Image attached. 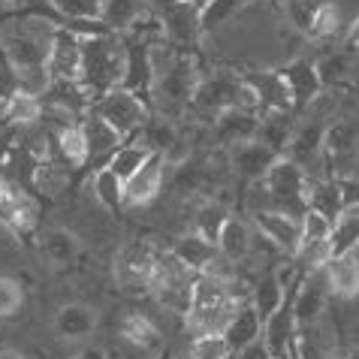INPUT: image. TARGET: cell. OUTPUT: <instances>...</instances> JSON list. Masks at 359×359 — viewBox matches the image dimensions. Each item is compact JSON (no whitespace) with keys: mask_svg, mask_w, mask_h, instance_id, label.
Instances as JSON below:
<instances>
[{"mask_svg":"<svg viewBox=\"0 0 359 359\" xmlns=\"http://www.w3.org/2000/svg\"><path fill=\"white\" fill-rule=\"evenodd\" d=\"M329 233H332V221L308 208L302 215V242H329Z\"/></svg>","mask_w":359,"mask_h":359,"instance_id":"cell-46","label":"cell"},{"mask_svg":"<svg viewBox=\"0 0 359 359\" xmlns=\"http://www.w3.org/2000/svg\"><path fill=\"white\" fill-rule=\"evenodd\" d=\"M55 145H57V154L64 157L69 166H85L91 161L88 154V142H85V130H82V121H73V124H64L55 130Z\"/></svg>","mask_w":359,"mask_h":359,"instance_id":"cell-33","label":"cell"},{"mask_svg":"<svg viewBox=\"0 0 359 359\" xmlns=\"http://www.w3.org/2000/svg\"><path fill=\"white\" fill-rule=\"evenodd\" d=\"M178 136H182V133H178L175 121H172V118H166V115H161V112L148 118L145 127H142V130H139V139H142V142H145L148 148H151V151L163 154V157H166V154L175 148Z\"/></svg>","mask_w":359,"mask_h":359,"instance_id":"cell-32","label":"cell"},{"mask_svg":"<svg viewBox=\"0 0 359 359\" xmlns=\"http://www.w3.org/2000/svg\"><path fill=\"white\" fill-rule=\"evenodd\" d=\"M169 254H172L184 269H191L194 275L208 272V269L215 266L217 257H221L217 245H215V242H208V238H203L199 233H184V236H178V238H175V245H172V251H169Z\"/></svg>","mask_w":359,"mask_h":359,"instance_id":"cell-19","label":"cell"},{"mask_svg":"<svg viewBox=\"0 0 359 359\" xmlns=\"http://www.w3.org/2000/svg\"><path fill=\"white\" fill-rule=\"evenodd\" d=\"M157 254L148 248H124L115 260V278L124 290L145 293L151 290V275H154Z\"/></svg>","mask_w":359,"mask_h":359,"instance_id":"cell-12","label":"cell"},{"mask_svg":"<svg viewBox=\"0 0 359 359\" xmlns=\"http://www.w3.org/2000/svg\"><path fill=\"white\" fill-rule=\"evenodd\" d=\"M43 254L55 269H69L82 257V242L76 233H69L64 226H55L43 236Z\"/></svg>","mask_w":359,"mask_h":359,"instance_id":"cell-26","label":"cell"},{"mask_svg":"<svg viewBox=\"0 0 359 359\" xmlns=\"http://www.w3.org/2000/svg\"><path fill=\"white\" fill-rule=\"evenodd\" d=\"M326 281H329V293L338 299H356L359 296V260L353 254L344 257H332L326 266Z\"/></svg>","mask_w":359,"mask_h":359,"instance_id":"cell-25","label":"cell"},{"mask_svg":"<svg viewBox=\"0 0 359 359\" xmlns=\"http://www.w3.org/2000/svg\"><path fill=\"white\" fill-rule=\"evenodd\" d=\"M166 166H169L166 157L151 151V157L145 161V166L139 169L133 178H127L124 182V205H148V203H154L157 194H161V187H163Z\"/></svg>","mask_w":359,"mask_h":359,"instance_id":"cell-14","label":"cell"},{"mask_svg":"<svg viewBox=\"0 0 359 359\" xmlns=\"http://www.w3.org/2000/svg\"><path fill=\"white\" fill-rule=\"evenodd\" d=\"M278 73H281V79L287 82V91H290L293 115H302L323 91V79H320V73H317V61L296 57V61L278 67Z\"/></svg>","mask_w":359,"mask_h":359,"instance_id":"cell-8","label":"cell"},{"mask_svg":"<svg viewBox=\"0 0 359 359\" xmlns=\"http://www.w3.org/2000/svg\"><path fill=\"white\" fill-rule=\"evenodd\" d=\"M326 299H329V281L323 269H311L302 275L296 293H293V317L296 326H317L320 314L326 311Z\"/></svg>","mask_w":359,"mask_h":359,"instance_id":"cell-10","label":"cell"},{"mask_svg":"<svg viewBox=\"0 0 359 359\" xmlns=\"http://www.w3.org/2000/svg\"><path fill=\"white\" fill-rule=\"evenodd\" d=\"M254 224L260 229V236H266L278 251H284L290 257L299 251V242H302V217L287 215L281 208H257Z\"/></svg>","mask_w":359,"mask_h":359,"instance_id":"cell-11","label":"cell"},{"mask_svg":"<svg viewBox=\"0 0 359 359\" xmlns=\"http://www.w3.org/2000/svg\"><path fill=\"white\" fill-rule=\"evenodd\" d=\"M175 194L182 196H212L215 187H217V172L212 169V163L205 161V157H187V161L178 163L175 169Z\"/></svg>","mask_w":359,"mask_h":359,"instance_id":"cell-18","label":"cell"},{"mask_svg":"<svg viewBox=\"0 0 359 359\" xmlns=\"http://www.w3.org/2000/svg\"><path fill=\"white\" fill-rule=\"evenodd\" d=\"M229 359H233V356H229Z\"/></svg>","mask_w":359,"mask_h":359,"instance_id":"cell-60","label":"cell"},{"mask_svg":"<svg viewBox=\"0 0 359 359\" xmlns=\"http://www.w3.org/2000/svg\"><path fill=\"white\" fill-rule=\"evenodd\" d=\"M182 4H187V6H194V9H203L208 0H182Z\"/></svg>","mask_w":359,"mask_h":359,"instance_id":"cell-54","label":"cell"},{"mask_svg":"<svg viewBox=\"0 0 359 359\" xmlns=\"http://www.w3.org/2000/svg\"><path fill=\"white\" fill-rule=\"evenodd\" d=\"M39 118H43V100H39V97L22 94V91H18L15 97H9L6 124H13V127H34Z\"/></svg>","mask_w":359,"mask_h":359,"instance_id":"cell-42","label":"cell"},{"mask_svg":"<svg viewBox=\"0 0 359 359\" xmlns=\"http://www.w3.org/2000/svg\"><path fill=\"white\" fill-rule=\"evenodd\" d=\"M124 46H127V69L121 88L142 97L148 106H154V82H157L154 46H139V43H124Z\"/></svg>","mask_w":359,"mask_h":359,"instance_id":"cell-9","label":"cell"},{"mask_svg":"<svg viewBox=\"0 0 359 359\" xmlns=\"http://www.w3.org/2000/svg\"><path fill=\"white\" fill-rule=\"evenodd\" d=\"M34 187L39 194H46V196H57V194H64V187L69 184V175H67V169H61V166H55V163H48V161H43V163H36V169H34Z\"/></svg>","mask_w":359,"mask_h":359,"instance_id":"cell-43","label":"cell"},{"mask_svg":"<svg viewBox=\"0 0 359 359\" xmlns=\"http://www.w3.org/2000/svg\"><path fill=\"white\" fill-rule=\"evenodd\" d=\"M73 359H106V353L103 351H94V347H91V351H82V353L73 356Z\"/></svg>","mask_w":359,"mask_h":359,"instance_id":"cell-53","label":"cell"},{"mask_svg":"<svg viewBox=\"0 0 359 359\" xmlns=\"http://www.w3.org/2000/svg\"><path fill=\"white\" fill-rule=\"evenodd\" d=\"M199 69L191 57H175L166 69L157 67V82H154V106L166 118L184 115L194 103V91L199 85Z\"/></svg>","mask_w":359,"mask_h":359,"instance_id":"cell-3","label":"cell"},{"mask_svg":"<svg viewBox=\"0 0 359 359\" xmlns=\"http://www.w3.org/2000/svg\"><path fill=\"white\" fill-rule=\"evenodd\" d=\"M260 130V115L248 112V109H226L212 121V142L221 148H236L242 142L257 139Z\"/></svg>","mask_w":359,"mask_h":359,"instance_id":"cell-13","label":"cell"},{"mask_svg":"<svg viewBox=\"0 0 359 359\" xmlns=\"http://www.w3.org/2000/svg\"><path fill=\"white\" fill-rule=\"evenodd\" d=\"M217 251L226 263H242L248 254H251V229L238 217H229L226 226L221 229V238H217Z\"/></svg>","mask_w":359,"mask_h":359,"instance_id":"cell-31","label":"cell"},{"mask_svg":"<svg viewBox=\"0 0 359 359\" xmlns=\"http://www.w3.org/2000/svg\"><path fill=\"white\" fill-rule=\"evenodd\" d=\"M351 212H356V215H359V203H356V205H353V208H351Z\"/></svg>","mask_w":359,"mask_h":359,"instance_id":"cell-58","label":"cell"},{"mask_svg":"<svg viewBox=\"0 0 359 359\" xmlns=\"http://www.w3.org/2000/svg\"><path fill=\"white\" fill-rule=\"evenodd\" d=\"M290 112H269L260 118V130H257V139L266 142L269 148H275L278 154H287V145L293 139V121Z\"/></svg>","mask_w":359,"mask_h":359,"instance_id":"cell-35","label":"cell"},{"mask_svg":"<svg viewBox=\"0 0 359 359\" xmlns=\"http://www.w3.org/2000/svg\"><path fill=\"white\" fill-rule=\"evenodd\" d=\"M341 182V194H344V205L353 208L359 203V182L356 178H338Z\"/></svg>","mask_w":359,"mask_h":359,"instance_id":"cell-49","label":"cell"},{"mask_svg":"<svg viewBox=\"0 0 359 359\" xmlns=\"http://www.w3.org/2000/svg\"><path fill=\"white\" fill-rule=\"evenodd\" d=\"M344 48L347 52H353V55H359V18L351 25V31H347V36H344Z\"/></svg>","mask_w":359,"mask_h":359,"instance_id":"cell-51","label":"cell"},{"mask_svg":"<svg viewBox=\"0 0 359 359\" xmlns=\"http://www.w3.org/2000/svg\"><path fill=\"white\" fill-rule=\"evenodd\" d=\"M242 305L236 299V293L229 290L226 278L217 275H196L194 278V296H191V308H187V326L194 329L196 335L205 332H224V326L229 323L233 311Z\"/></svg>","mask_w":359,"mask_h":359,"instance_id":"cell-2","label":"cell"},{"mask_svg":"<svg viewBox=\"0 0 359 359\" xmlns=\"http://www.w3.org/2000/svg\"><path fill=\"white\" fill-rule=\"evenodd\" d=\"M351 254H353V257H356V260H359V245L353 248V251H351Z\"/></svg>","mask_w":359,"mask_h":359,"instance_id":"cell-57","label":"cell"},{"mask_svg":"<svg viewBox=\"0 0 359 359\" xmlns=\"http://www.w3.org/2000/svg\"><path fill=\"white\" fill-rule=\"evenodd\" d=\"M94 196H97V203L106 208V212H121L124 208V182L118 178L112 169L103 166V169H97V175H94Z\"/></svg>","mask_w":359,"mask_h":359,"instance_id":"cell-40","label":"cell"},{"mask_svg":"<svg viewBox=\"0 0 359 359\" xmlns=\"http://www.w3.org/2000/svg\"><path fill=\"white\" fill-rule=\"evenodd\" d=\"M91 112H97L100 118H106V121L127 139V136H133V133H139L145 127V121L151 118V106H148L142 97H136L133 91H127V88L118 85L109 94L94 100Z\"/></svg>","mask_w":359,"mask_h":359,"instance_id":"cell-5","label":"cell"},{"mask_svg":"<svg viewBox=\"0 0 359 359\" xmlns=\"http://www.w3.org/2000/svg\"><path fill=\"white\" fill-rule=\"evenodd\" d=\"M226 221H229V212H226L224 203H217V199H203V205H199L196 215H194V233H199L203 238L217 245Z\"/></svg>","mask_w":359,"mask_h":359,"instance_id":"cell-36","label":"cell"},{"mask_svg":"<svg viewBox=\"0 0 359 359\" xmlns=\"http://www.w3.org/2000/svg\"><path fill=\"white\" fill-rule=\"evenodd\" d=\"M281 6L290 18V25L305 39L323 43V39L338 34L341 15H338V6L332 0H284Z\"/></svg>","mask_w":359,"mask_h":359,"instance_id":"cell-6","label":"cell"},{"mask_svg":"<svg viewBox=\"0 0 359 359\" xmlns=\"http://www.w3.org/2000/svg\"><path fill=\"white\" fill-rule=\"evenodd\" d=\"M25 302L22 284L9 275H0V317H13Z\"/></svg>","mask_w":359,"mask_h":359,"instance_id":"cell-47","label":"cell"},{"mask_svg":"<svg viewBox=\"0 0 359 359\" xmlns=\"http://www.w3.org/2000/svg\"><path fill=\"white\" fill-rule=\"evenodd\" d=\"M269 4H284V0H269Z\"/></svg>","mask_w":359,"mask_h":359,"instance_id":"cell-59","label":"cell"},{"mask_svg":"<svg viewBox=\"0 0 359 359\" xmlns=\"http://www.w3.org/2000/svg\"><path fill=\"white\" fill-rule=\"evenodd\" d=\"M341 359H359V326L347 335L344 341V351H341Z\"/></svg>","mask_w":359,"mask_h":359,"instance_id":"cell-50","label":"cell"},{"mask_svg":"<svg viewBox=\"0 0 359 359\" xmlns=\"http://www.w3.org/2000/svg\"><path fill=\"white\" fill-rule=\"evenodd\" d=\"M0 224L15 229V233H27V229L36 224V205H34L31 194L9 184L4 199H0Z\"/></svg>","mask_w":359,"mask_h":359,"instance_id":"cell-22","label":"cell"},{"mask_svg":"<svg viewBox=\"0 0 359 359\" xmlns=\"http://www.w3.org/2000/svg\"><path fill=\"white\" fill-rule=\"evenodd\" d=\"M359 148V124L347 121V118H338V121H329L323 127V154L329 161H341V157H351Z\"/></svg>","mask_w":359,"mask_h":359,"instance_id":"cell-29","label":"cell"},{"mask_svg":"<svg viewBox=\"0 0 359 359\" xmlns=\"http://www.w3.org/2000/svg\"><path fill=\"white\" fill-rule=\"evenodd\" d=\"M224 338H226V344H229V351H233V353L245 351L248 344H254V341H260V338H263V320H260V314H257V308H254L251 299L242 302L233 311L229 323L224 326Z\"/></svg>","mask_w":359,"mask_h":359,"instance_id":"cell-21","label":"cell"},{"mask_svg":"<svg viewBox=\"0 0 359 359\" xmlns=\"http://www.w3.org/2000/svg\"><path fill=\"white\" fill-rule=\"evenodd\" d=\"M287 299V284H284V272H278V269H269V272L257 281L254 293H251V302L257 308V314H260V320L266 326V320L272 317L278 308L284 305Z\"/></svg>","mask_w":359,"mask_h":359,"instance_id":"cell-28","label":"cell"},{"mask_svg":"<svg viewBox=\"0 0 359 359\" xmlns=\"http://www.w3.org/2000/svg\"><path fill=\"white\" fill-rule=\"evenodd\" d=\"M64 22H79V18H100L103 0H48Z\"/></svg>","mask_w":359,"mask_h":359,"instance_id":"cell-45","label":"cell"},{"mask_svg":"<svg viewBox=\"0 0 359 359\" xmlns=\"http://www.w3.org/2000/svg\"><path fill=\"white\" fill-rule=\"evenodd\" d=\"M148 157H151V148H148L142 139H136V142H124L121 148H118V151L106 161V166L112 169L121 182H127V178H133L139 169L145 166Z\"/></svg>","mask_w":359,"mask_h":359,"instance_id":"cell-34","label":"cell"},{"mask_svg":"<svg viewBox=\"0 0 359 359\" xmlns=\"http://www.w3.org/2000/svg\"><path fill=\"white\" fill-rule=\"evenodd\" d=\"M233 351H229L224 332H205L196 335L191 344V359H229Z\"/></svg>","mask_w":359,"mask_h":359,"instance_id":"cell-44","label":"cell"},{"mask_svg":"<svg viewBox=\"0 0 359 359\" xmlns=\"http://www.w3.org/2000/svg\"><path fill=\"white\" fill-rule=\"evenodd\" d=\"M263 187L272 199V208H281L296 217L308 212V172L290 157H278L263 178Z\"/></svg>","mask_w":359,"mask_h":359,"instance_id":"cell-4","label":"cell"},{"mask_svg":"<svg viewBox=\"0 0 359 359\" xmlns=\"http://www.w3.org/2000/svg\"><path fill=\"white\" fill-rule=\"evenodd\" d=\"M0 359H25V353L15 347H0Z\"/></svg>","mask_w":359,"mask_h":359,"instance_id":"cell-52","label":"cell"},{"mask_svg":"<svg viewBox=\"0 0 359 359\" xmlns=\"http://www.w3.org/2000/svg\"><path fill=\"white\" fill-rule=\"evenodd\" d=\"M124 69H127V46L118 34L82 39V73H79V85L91 97V106H94V100H100L124 82Z\"/></svg>","mask_w":359,"mask_h":359,"instance_id":"cell-1","label":"cell"},{"mask_svg":"<svg viewBox=\"0 0 359 359\" xmlns=\"http://www.w3.org/2000/svg\"><path fill=\"white\" fill-rule=\"evenodd\" d=\"M248 4H251V0H208V4L199 9V31L212 34L217 27H224L229 18H236Z\"/></svg>","mask_w":359,"mask_h":359,"instance_id":"cell-41","label":"cell"},{"mask_svg":"<svg viewBox=\"0 0 359 359\" xmlns=\"http://www.w3.org/2000/svg\"><path fill=\"white\" fill-rule=\"evenodd\" d=\"M121 338L127 344L139 347V351H157L161 347V332L154 329V323L142 314H127L121 320Z\"/></svg>","mask_w":359,"mask_h":359,"instance_id":"cell-39","label":"cell"},{"mask_svg":"<svg viewBox=\"0 0 359 359\" xmlns=\"http://www.w3.org/2000/svg\"><path fill=\"white\" fill-rule=\"evenodd\" d=\"M233 359H272V353H269V347H266V341L260 338V341H254V344H248L245 351H238V353H233Z\"/></svg>","mask_w":359,"mask_h":359,"instance_id":"cell-48","label":"cell"},{"mask_svg":"<svg viewBox=\"0 0 359 359\" xmlns=\"http://www.w3.org/2000/svg\"><path fill=\"white\" fill-rule=\"evenodd\" d=\"M52 31L55 27H48L46 34H36L31 27H22V31H15L13 36L6 39V61L13 64V69H27V67H43L46 57H48V43H52Z\"/></svg>","mask_w":359,"mask_h":359,"instance_id":"cell-15","label":"cell"},{"mask_svg":"<svg viewBox=\"0 0 359 359\" xmlns=\"http://www.w3.org/2000/svg\"><path fill=\"white\" fill-rule=\"evenodd\" d=\"M356 245H359V215L347 208L341 217H335L332 221V233H329V254L344 257V254H351ZM332 257H329V260H332Z\"/></svg>","mask_w":359,"mask_h":359,"instance_id":"cell-37","label":"cell"},{"mask_svg":"<svg viewBox=\"0 0 359 359\" xmlns=\"http://www.w3.org/2000/svg\"><path fill=\"white\" fill-rule=\"evenodd\" d=\"M97 329V311L85 302H67L55 311V332L64 341H85Z\"/></svg>","mask_w":359,"mask_h":359,"instance_id":"cell-20","label":"cell"},{"mask_svg":"<svg viewBox=\"0 0 359 359\" xmlns=\"http://www.w3.org/2000/svg\"><path fill=\"white\" fill-rule=\"evenodd\" d=\"M82 130L88 142V154L91 157H112L118 148L124 145V136L115 130L106 118H100L97 112H85L82 118Z\"/></svg>","mask_w":359,"mask_h":359,"instance_id":"cell-24","label":"cell"},{"mask_svg":"<svg viewBox=\"0 0 359 359\" xmlns=\"http://www.w3.org/2000/svg\"><path fill=\"white\" fill-rule=\"evenodd\" d=\"M245 82L254 88L257 100H260V118L269 115V112H290V115H293L290 91H287V82L281 79V73H278V69L245 73Z\"/></svg>","mask_w":359,"mask_h":359,"instance_id":"cell-17","label":"cell"},{"mask_svg":"<svg viewBox=\"0 0 359 359\" xmlns=\"http://www.w3.org/2000/svg\"><path fill=\"white\" fill-rule=\"evenodd\" d=\"M353 67H356V55L347 52L344 46H341V52H329L323 57H317V73L323 79V88L347 82L353 76Z\"/></svg>","mask_w":359,"mask_h":359,"instance_id":"cell-38","label":"cell"},{"mask_svg":"<svg viewBox=\"0 0 359 359\" xmlns=\"http://www.w3.org/2000/svg\"><path fill=\"white\" fill-rule=\"evenodd\" d=\"M145 15H148L145 0H103V9H100V22L112 34H124L127 27H133Z\"/></svg>","mask_w":359,"mask_h":359,"instance_id":"cell-30","label":"cell"},{"mask_svg":"<svg viewBox=\"0 0 359 359\" xmlns=\"http://www.w3.org/2000/svg\"><path fill=\"white\" fill-rule=\"evenodd\" d=\"M308 208L320 212L329 221L341 217L347 212L341 182H338V178H311L308 175Z\"/></svg>","mask_w":359,"mask_h":359,"instance_id":"cell-23","label":"cell"},{"mask_svg":"<svg viewBox=\"0 0 359 359\" xmlns=\"http://www.w3.org/2000/svg\"><path fill=\"white\" fill-rule=\"evenodd\" d=\"M320 154H323V124H302L299 130H293V139L287 145L284 157L296 161L308 172L311 163L320 161Z\"/></svg>","mask_w":359,"mask_h":359,"instance_id":"cell-27","label":"cell"},{"mask_svg":"<svg viewBox=\"0 0 359 359\" xmlns=\"http://www.w3.org/2000/svg\"><path fill=\"white\" fill-rule=\"evenodd\" d=\"M6 187H9V184L4 182V178H0V199H4V194H6Z\"/></svg>","mask_w":359,"mask_h":359,"instance_id":"cell-55","label":"cell"},{"mask_svg":"<svg viewBox=\"0 0 359 359\" xmlns=\"http://www.w3.org/2000/svg\"><path fill=\"white\" fill-rule=\"evenodd\" d=\"M46 67L52 82H79V73H82V39L73 31H67L64 25L52 31Z\"/></svg>","mask_w":359,"mask_h":359,"instance_id":"cell-7","label":"cell"},{"mask_svg":"<svg viewBox=\"0 0 359 359\" xmlns=\"http://www.w3.org/2000/svg\"><path fill=\"white\" fill-rule=\"evenodd\" d=\"M4 61H6V55H4V52H0V73H4Z\"/></svg>","mask_w":359,"mask_h":359,"instance_id":"cell-56","label":"cell"},{"mask_svg":"<svg viewBox=\"0 0 359 359\" xmlns=\"http://www.w3.org/2000/svg\"><path fill=\"white\" fill-rule=\"evenodd\" d=\"M278 157H284V154H278L275 148H269L260 139H251V142L229 148V166H233L236 175L245 178V182H263Z\"/></svg>","mask_w":359,"mask_h":359,"instance_id":"cell-16","label":"cell"}]
</instances>
